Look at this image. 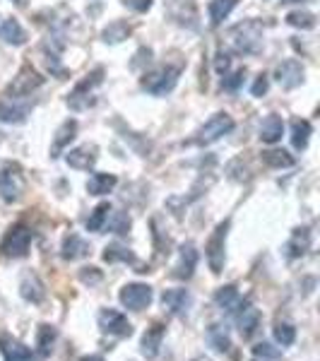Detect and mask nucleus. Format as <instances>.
I'll use <instances>...</instances> for the list:
<instances>
[{"mask_svg": "<svg viewBox=\"0 0 320 361\" xmlns=\"http://www.w3.org/2000/svg\"><path fill=\"white\" fill-rule=\"evenodd\" d=\"M78 135V121H66L56 133V140H54V147H51V157H58L63 149L68 147L70 142Z\"/></svg>", "mask_w": 320, "mask_h": 361, "instance_id": "nucleus-16", "label": "nucleus"}, {"mask_svg": "<svg viewBox=\"0 0 320 361\" xmlns=\"http://www.w3.org/2000/svg\"><path fill=\"white\" fill-rule=\"evenodd\" d=\"M116 183H118V178L113 173H94L87 180V190H90V195H106L116 188Z\"/></svg>", "mask_w": 320, "mask_h": 361, "instance_id": "nucleus-21", "label": "nucleus"}, {"mask_svg": "<svg viewBox=\"0 0 320 361\" xmlns=\"http://www.w3.org/2000/svg\"><path fill=\"white\" fill-rule=\"evenodd\" d=\"M282 3H304V0H282Z\"/></svg>", "mask_w": 320, "mask_h": 361, "instance_id": "nucleus-45", "label": "nucleus"}, {"mask_svg": "<svg viewBox=\"0 0 320 361\" xmlns=\"http://www.w3.org/2000/svg\"><path fill=\"white\" fill-rule=\"evenodd\" d=\"M282 133H284V121L279 118L277 114H270L263 121V126H260V140L267 145L279 142V140H282Z\"/></svg>", "mask_w": 320, "mask_h": 361, "instance_id": "nucleus-15", "label": "nucleus"}, {"mask_svg": "<svg viewBox=\"0 0 320 361\" xmlns=\"http://www.w3.org/2000/svg\"><path fill=\"white\" fill-rule=\"evenodd\" d=\"M54 342H56V330L51 325H42L37 333V347H39V354L42 357H49L51 349H54Z\"/></svg>", "mask_w": 320, "mask_h": 361, "instance_id": "nucleus-34", "label": "nucleus"}, {"mask_svg": "<svg viewBox=\"0 0 320 361\" xmlns=\"http://www.w3.org/2000/svg\"><path fill=\"white\" fill-rule=\"evenodd\" d=\"M22 190H25L22 169L17 164H8L0 171V195H3V200L15 202V200H20Z\"/></svg>", "mask_w": 320, "mask_h": 361, "instance_id": "nucleus-7", "label": "nucleus"}, {"mask_svg": "<svg viewBox=\"0 0 320 361\" xmlns=\"http://www.w3.org/2000/svg\"><path fill=\"white\" fill-rule=\"evenodd\" d=\"M229 42L238 54L255 56L263 51V27L255 20L238 22L236 27L229 29Z\"/></svg>", "mask_w": 320, "mask_h": 361, "instance_id": "nucleus-1", "label": "nucleus"}, {"mask_svg": "<svg viewBox=\"0 0 320 361\" xmlns=\"http://www.w3.org/2000/svg\"><path fill=\"white\" fill-rule=\"evenodd\" d=\"M3 352H5V357H8V361H37L32 354V349L20 345V342H13V340L3 342Z\"/></svg>", "mask_w": 320, "mask_h": 361, "instance_id": "nucleus-28", "label": "nucleus"}, {"mask_svg": "<svg viewBox=\"0 0 320 361\" xmlns=\"http://www.w3.org/2000/svg\"><path fill=\"white\" fill-rule=\"evenodd\" d=\"M99 328L106 335L116 337H125L133 333V325L128 323V318L121 311H113V308H106V311L99 313Z\"/></svg>", "mask_w": 320, "mask_h": 361, "instance_id": "nucleus-11", "label": "nucleus"}, {"mask_svg": "<svg viewBox=\"0 0 320 361\" xmlns=\"http://www.w3.org/2000/svg\"><path fill=\"white\" fill-rule=\"evenodd\" d=\"M44 85V78L37 73L32 66H25L20 70V75L10 82L8 87V94L5 97H10V99H22V97H29L34 90H39V87Z\"/></svg>", "mask_w": 320, "mask_h": 361, "instance_id": "nucleus-6", "label": "nucleus"}, {"mask_svg": "<svg viewBox=\"0 0 320 361\" xmlns=\"http://www.w3.org/2000/svg\"><path fill=\"white\" fill-rule=\"evenodd\" d=\"M104 260H106V263H135V255L125 246L113 243V246H106V250H104Z\"/></svg>", "mask_w": 320, "mask_h": 361, "instance_id": "nucleus-33", "label": "nucleus"}, {"mask_svg": "<svg viewBox=\"0 0 320 361\" xmlns=\"http://www.w3.org/2000/svg\"><path fill=\"white\" fill-rule=\"evenodd\" d=\"M111 214H113L111 231H116V234H128V229H130V217H128L125 212H111Z\"/></svg>", "mask_w": 320, "mask_h": 361, "instance_id": "nucleus-38", "label": "nucleus"}, {"mask_svg": "<svg viewBox=\"0 0 320 361\" xmlns=\"http://www.w3.org/2000/svg\"><path fill=\"white\" fill-rule=\"evenodd\" d=\"M226 231H229V222H222L214 229V234L207 241V263L212 267V272H222L224 267V241H226Z\"/></svg>", "mask_w": 320, "mask_h": 361, "instance_id": "nucleus-9", "label": "nucleus"}, {"mask_svg": "<svg viewBox=\"0 0 320 361\" xmlns=\"http://www.w3.org/2000/svg\"><path fill=\"white\" fill-rule=\"evenodd\" d=\"M161 301H164V306L171 313H185L190 306V294L185 292V289H168V292H164V296H161Z\"/></svg>", "mask_w": 320, "mask_h": 361, "instance_id": "nucleus-19", "label": "nucleus"}, {"mask_svg": "<svg viewBox=\"0 0 320 361\" xmlns=\"http://www.w3.org/2000/svg\"><path fill=\"white\" fill-rule=\"evenodd\" d=\"M22 296L27 301H34V304H39L44 299V284L39 282L37 275H27L22 279Z\"/></svg>", "mask_w": 320, "mask_h": 361, "instance_id": "nucleus-30", "label": "nucleus"}, {"mask_svg": "<svg viewBox=\"0 0 320 361\" xmlns=\"http://www.w3.org/2000/svg\"><path fill=\"white\" fill-rule=\"evenodd\" d=\"M238 0H212L209 3V25L212 27H219L226 17L231 15V10L236 8Z\"/></svg>", "mask_w": 320, "mask_h": 361, "instance_id": "nucleus-23", "label": "nucleus"}, {"mask_svg": "<svg viewBox=\"0 0 320 361\" xmlns=\"http://www.w3.org/2000/svg\"><path fill=\"white\" fill-rule=\"evenodd\" d=\"M229 66H231V61H229V56L224 54V51H219L217 54V73H226V70H229Z\"/></svg>", "mask_w": 320, "mask_h": 361, "instance_id": "nucleus-43", "label": "nucleus"}, {"mask_svg": "<svg viewBox=\"0 0 320 361\" xmlns=\"http://www.w3.org/2000/svg\"><path fill=\"white\" fill-rule=\"evenodd\" d=\"M263 161L267 166H272V169L294 166V157L289 154L287 149H267V152H263Z\"/></svg>", "mask_w": 320, "mask_h": 361, "instance_id": "nucleus-32", "label": "nucleus"}, {"mask_svg": "<svg viewBox=\"0 0 320 361\" xmlns=\"http://www.w3.org/2000/svg\"><path fill=\"white\" fill-rule=\"evenodd\" d=\"M275 340H277L282 347L294 345V340H296V330H294V325H289V323H279L277 328H275Z\"/></svg>", "mask_w": 320, "mask_h": 361, "instance_id": "nucleus-36", "label": "nucleus"}, {"mask_svg": "<svg viewBox=\"0 0 320 361\" xmlns=\"http://www.w3.org/2000/svg\"><path fill=\"white\" fill-rule=\"evenodd\" d=\"M80 277H82L85 284H97L99 279H101V272H99L97 267H85L82 275H80Z\"/></svg>", "mask_w": 320, "mask_h": 361, "instance_id": "nucleus-42", "label": "nucleus"}, {"mask_svg": "<svg viewBox=\"0 0 320 361\" xmlns=\"http://www.w3.org/2000/svg\"><path fill=\"white\" fill-rule=\"evenodd\" d=\"M82 361H104V359L99 357V354H90V357H85Z\"/></svg>", "mask_w": 320, "mask_h": 361, "instance_id": "nucleus-44", "label": "nucleus"}, {"mask_svg": "<svg viewBox=\"0 0 320 361\" xmlns=\"http://www.w3.org/2000/svg\"><path fill=\"white\" fill-rule=\"evenodd\" d=\"M161 340H164V325H154L152 330H147L142 337V354L147 359H154L156 352L161 347Z\"/></svg>", "mask_w": 320, "mask_h": 361, "instance_id": "nucleus-22", "label": "nucleus"}, {"mask_svg": "<svg viewBox=\"0 0 320 361\" xmlns=\"http://www.w3.org/2000/svg\"><path fill=\"white\" fill-rule=\"evenodd\" d=\"M66 161H68V166H73V169H90V166H94V161H97V147H78V149H70L68 157H66Z\"/></svg>", "mask_w": 320, "mask_h": 361, "instance_id": "nucleus-17", "label": "nucleus"}, {"mask_svg": "<svg viewBox=\"0 0 320 361\" xmlns=\"http://www.w3.org/2000/svg\"><path fill=\"white\" fill-rule=\"evenodd\" d=\"M178 75H181L178 68L164 66V68L152 70V73H144V78L140 85H142V90L149 92L152 97H164L168 92H173V87L178 82Z\"/></svg>", "mask_w": 320, "mask_h": 361, "instance_id": "nucleus-2", "label": "nucleus"}, {"mask_svg": "<svg viewBox=\"0 0 320 361\" xmlns=\"http://www.w3.org/2000/svg\"><path fill=\"white\" fill-rule=\"evenodd\" d=\"M0 42L22 46L27 42V32L22 29V25L17 20H5L3 25H0Z\"/></svg>", "mask_w": 320, "mask_h": 361, "instance_id": "nucleus-18", "label": "nucleus"}, {"mask_svg": "<svg viewBox=\"0 0 320 361\" xmlns=\"http://www.w3.org/2000/svg\"><path fill=\"white\" fill-rule=\"evenodd\" d=\"M29 246H32V231L25 224H17L5 234L3 243H0V250L8 258H25L29 253Z\"/></svg>", "mask_w": 320, "mask_h": 361, "instance_id": "nucleus-3", "label": "nucleus"}, {"mask_svg": "<svg viewBox=\"0 0 320 361\" xmlns=\"http://www.w3.org/2000/svg\"><path fill=\"white\" fill-rule=\"evenodd\" d=\"M231 130H234V118H231L229 114H214L212 118H209L207 123L200 128V133H197L195 142L197 145L217 142L219 137L229 135Z\"/></svg>", "mask_w": 320, "mask_h": 361, "instance_id": "nucleus-4", "label": "nucleus"}, {"mask_svg": "<svg viewBox=\"0 0 320 361\" xmlns=\"http://www.w3.org/2000/svg\"><path fill=\"white\" fill-rule=\"evenodd\" d=\"M304 75L306 70L304 66H301L296 58H287V61H282L275 70V78L277 82L284 87V90H294V87H299L301 82H304Z\"/></svg>", "mask_w": 320, "mask_h": 361, "instance_id": "nucleus-10", "label": "nucleus"}, {"mask_svg": "<svg viewBox=\"0 0 320 361\" xmlns=\"http://www.w3.org/2000/svg\"><path fill=\"white\" fill-rule=\"evenodd\" d=\"M207 342L217 349V352H229V347H231L229 333H226L224 325H209V328H207Z\"/></svg>", "mask_w": 320, "mask_h": 361, "instance_id": "nucleus-27", "label": "nucleus"}, {"mask_svg": "<svg viewBox=\"0 0 320 361\" xmlns=\"http://www.w3.org/2000/svg\"><path fill=\"white\" fill-rule=\"evenodd\" d=\"M101 37H104V42H106V44H121L123 39L130 37V25L123 22V20H113L111 25L104 29Z\"/></svg>", "mask_w": 320, "mask_h": 361, "instance_id": "nucleus-26", "label": "nucleus"}, {"mask_svg": "<svg viewBox=\"0 0 320 361\" xmlns=\"http://www.w3.org/2000/svg\"><path fill=\"white\" fill-rule=\"evenodd\" d=\"M287 25L296 29H313L316 27V15L308 13V10H294V13L287 15Z\"/></svg>", "mask_w": 320, "mask_h": 361, "instance_id": "nucleus-35", "label": "nucleus"}, {"mask_svg": "<svg viewBox=\"0 0 320 361\" xmlns=\"http://www.w3.org/2000/svg\"><path fill=\"white\" fill-rule=\"evenodd\" d=\"M101 80H104V70L97 68L85 82H80L73 90V94L68 97V106L73 109V111H85V109H90L92 104H94V99L90 97V92L94 90L97 85H101Z\"/></svg>", "mask_w": 320, "mask_h": 361, "instance_id": "nucleus-5", "label": "nucleus"}, {"mask_svg": "<svg viewBox=\"0 0 320 361\" xmlns=\"http://www.w3.org/2000/svg\"><path fill=\"white\" fill-rule=\"evenodd\" d=\"M152 287L147 284H125L123 292H121V304L130 311H144L149 304H152Z\"/></svg>", "mask_w": 320, "mask_h": 361, "instance_id": "nucleus-8", "label": "nucleus"}, {"mask_svg": "<svg viewBox=\"0 0 320 361\" xmlns=\"http://www.w3.org/2000/svg\"><path fill=\"white\" fill-rule=\"evenodd\" d=\"M29 111H32V104H17V99H3L0 102V121L10 126L25 123Z\"/></svg>", "mask_w": 320, "mask_h": 361, "instance_id": "nucleus-12", "label": "nucleus"}, {"mask_svg": "<svg viewBox=\"0 0 320 361\" xmlns=\"http://www.w3.org/2000/svg\"><path fill=\"white\" fill-rule=\"evenodd\" d=\"M15 3H20V0H15Z\"/></svg>", "mask_w": 320, "mask_h": 361, "instance_id": "nucleus-46", "label": "nucleus"}, {"mask_svg": "<svg viewBox=\"0 0 320 361\" xmlns=\"http://www.w3.org/2000/svg\"><path fill=\"white\" fill-rule=\"evenodd\" d=\"M243 78H246V70H236V73H231V75H224L222 78V87L226 92H236L238 87L243 85Z\"/></svg>", "mask_w": 320, "mask_h": 361, "instance_id": "nucleus-37", "label": "nucleus"}, {"mask_svg": "<svg viewBox=\"0 0 320 361\" xmlns=\"http://www.w3.org/2000/svg\"><path fill=\"white\" fill-rule=\"evenodd\" d=\"M253 354L255 357H263V359H279V349H275L272 345H267V342H263V345H255L253 347Z\"/></svg>", "mask_w": 320, "mask_h": 361, "instance_id": "nucleus-39", "label": "nucleus"}, {"mask_svg": "<svg viewBox=\"0 0 320 361\" xmlns=\"http://www.w3.org/2000/svg\"><path fill=\"white\" fill-rule=\"evenodd\" d=\"M238 313H236V323L238 330H241L243 337H251L260 325V311L253 308L251 304H238Z\"/></svg>", "mask_w": 320, "mask_h": 361, "instance_id": "nucleus-13", "label": "nucleus"}, {"mask_svg": "<svg viewBox=\"0 0 320 361\" xmlns=\"http://www.w3.org/2000/svg\"><path fill=\"white\" fill-rule=\"evenodd\" d=\"M109 217H111V205L109 202H101V205L94 207V212L87 219V229L90 231H101L104 226L109 224Z\"/></svg>", "mask_w": 320, "mask_h": 361, "instance_id": "nucleus-29", "label": "nucleus"}, {"mask_svg": "<svg viewBox=\"0 0 320 361\" xmlns=\"http://www.w3.org/2000/svg\"><path fill=\"white\" fill-rule=\"evenodd\" d=\"M214 304H217L222 311H234V308L241 304V296H238L236 287H222L217 294H214Z\"/></svg>", "mask_w": 320, "mask_h": 361, "instance_id": "nucleus-31", "label": "nucleus"}, {"mask_svg": "<svg viewBox=\"0 0 320 361\" xmlns=\"http://www.w3.org/2000/svg\"><path fill=\"white\" fill-rule=\"evenodd\" d=\"M308 246H311V231H308V229H296L294 238L287 243V255H289V258H299V255L306 253Z\"/></svg>", "mask_w": 320, "mask_h": 361, "instance_id": "nucleus-25", "label": "nucleus"}, {"mask_svg": "<svg viewBox=\"0 0 320 361\" xmlns=\"http://www.w3.org/2000/svg\"><path fill=\"white\" fill-rule=\"evenodd\" d=\"M267 87H270V82H267V75H260V78L255 80V85L251 87V94L263 97V94H267Z\"/></svg>", "mask_w": 320, "mask_h": 361, "instance_id": "nucleus-41", "label": "nucleus"}, {"mask_svg": "<svg viewBox=\"0 0 320 361\" xmlns=\"http://www.w3.org/2000/svg\"><path fill=\"white\" fill-rule=\"evenodd\" d=\"M313 128L306 118H294L292 121V145L296 149H306L308 140H311Z\"/></svg>", "mask_w": 320, "mask_h": 361, "instance_id": "nucleus-24", "label": "nucleus"}, {"mask_svg": "<svg viewBox=\"0 0 320 361\" xmlns=\"http://www.w3.org/2000/svg\"><path fill=\"white\" fill-rule=\"evenodd\" d=\"M125 8H130L133 13H147L152 8V0H123Z\"/></svg>", "mask_w": 320, "mask_h": 361, "instance_id": "nucleus-40", "label": "nucleus"}, {"mask_svg": "<svg viewBox=\"0 0 320 361\" xmlns=\"http://www.w3.org/2000/svg\"><path fill=\"white\" fill-rule=\"evenodd\" d=\"M87 253H90V243H87L82 236L70 234L66 241H63V258H66V260L85 258Z\"/></svg>", "mask_w": 320, "mask_h": 361, "instance_id": "nucleus-20", "label": "nucleus"}, {"mask_svg": "<svg viewBox=\"0 0 320 361\" xmlns=\"http://www.w3.org/2000/svg\"><path fill=\"white\" fill-rule=\"evenodd\" d=\"M195 265H197V250H195L193 243H185V246L181 248V263L176 265V272H173V277H178V279L193 277Z\"/></svg>", "mask_w": 320, "mask_h": 361, "instance_id": "nucleus-14", "label": "nucleus"}]
</instances>
